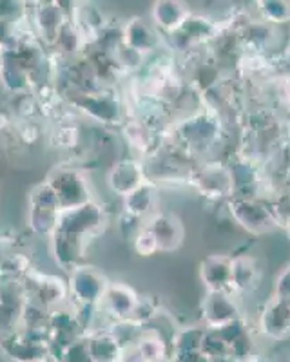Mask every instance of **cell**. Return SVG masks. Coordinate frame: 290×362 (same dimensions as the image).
I'll return each instance as SVG.
<instances>
[{
  "label": "cell",
  "mask_w": 290,
  "mask_h": 362,
  "mask_svg": "<svg viewBox=\"0 0 290 362\" xmlns=\"http://www.w3.org/2000/svg\"><path fill=\"white\" fill-rule=\"evenodd\" d=\"M28 223L33 234L51 238L57 232L62 206L58 203L57 194L53 192L47 181H42L31 189L28 198Z\"/></svg>",
  "instance_id": "cell-1"
},
{
  "label": "cell",
  "mask_w": 290,
  "mask_h": 362,
  "mask_svg": "<svg viewBox=\"0 0 290 362\" xmlns=\"http://www.w3.org/2000/svg\"><path fill=\"white\" fill-rule=\"evenodd\" d=\"M108 225V216L102 205L96 202H87L83 205L66 209L60 212L57 230L66 234L79 235L83 239H91L98 235Z\"/></svg>",
  "instance_id": "cell-2"
},
{
  "label": "cell",
  "mask_w": 290,
  "mask_h": 362,
  "mask_svg": "<svg viewBox=\"0 0 290 362\" xmlns=\"http://www.w3.org/2000/svg\"><path fill=\"white\" fill-rule=\"evenodd\" d=\"M47 183L57 194V199L62 210L83 205L91 202V189L82 170L75 167H57L47 176Z\"/></svg>",
  "instance_id": "cell-3"
},
{
  "label": "cell",
  "mask_w": 290,
  "mask_h": 362,
  "mask_svg": "<svg viewBox=\"0 0 290 362\" xmlns=\"http://www.w3.org/2000/svg\"><path fill=\"white\" fill-rule=\"evenodd\" d=\"M109 286L108 277L93 267L82 264L69 274V299L76 306H98Z\"/></svg>",
  "instance_id": "cell-4"
},
{
  "label": "cell",
  "mask_w": 290,
  "mask_h": 362,
  "mask_svg": "<svg viewBox=\"0 0 290 362\" xmlns=\"http://www.w3.org/2000/svg\"><path fill=\"white\" fill-rule=\"evenodd\" d=\"M24 283L28 300L37 303L50 312L58 306H64V303L69 299L67 283L57 276H46V274H38V272L31 270L25 276Z\"/></svg>",
  "instance_id": "cell-5"
},
{
  "label": "cell",
  "mask_w": 290,
  "mask_h": 362,
  "mask_svg": "<svg viewBox=\"0 0 290 362\" xmlns=\"http://www.w3.org/2000/svg\"><path fill=\"white\" fill-rule=\"evenodd\" d=\"M87 241L89 239L79 238V235L66 234V232L60 230L54 232L50 238L51 254H53L54 263L67 274L86 264Z\"/></svg>",
  "instance_id": "cell-6"
},
{
  "label": "cell",
  "mask_w": 290,
  "mask_h": 362,
  "mask_svg": "<svg viewBox=\"0 0 290 362\" xmlns=\"http://www.w3.org/2000/svg\"><path fill=\"white\" fill-rule=\"evenodd\" d=\"M138 303L140 297L131 286L124 283H109L98 308L111 315L115 321H124V319H133Z\"/></svg>",
  "instance_id": "cell-7"
},
{
  "label": "cell",
  "mask_w": 290,
  "mask_h": 362,
  "mask_svg": "<svg viewBox=\"0 0 290 362\" xmlns=\"http://www.w3.org/2000/svg\"><path fill=\"white\" fill-rule=\"evenodd\" d=\"M145 183V174L140 163L131 160H124L120 163H116L108 176L109 189L115 194H120L122 198H125L127 194L137 190L138 187Z\"/></svg>",
  "instance_id": "cell-8"
},
{
  "label": "cell",
  "mask_w": 290,
  "mask_h": 362,
  "mask_svg": "<svg viewBox=\"0 0 290 362\" xmlns=\"http://www.w3.org/2000/svg\"><path fill=\"white\" fill-rule=\"evenodd\" d=\"M147 228L153 232L154 239H156L158 243V248L162 252L174 250V248H178V245L182 243V223L178 221L176 216L154 214L153 218L149 219Z\"/></svg>",
  "instance_id": "cell-9"
},
{
  "label": "cell",
  "mask_w": 290,
  "mask_h": 362,
  "mask_svg": "<svg viewBox=\"0 0 290 362\" xmlns=\"http://www.w3.org/2000/svg\"><path fill=\"white\" fill-rule=\"evenodd\" d=\"M260 328L267 337H285L290 332V300L278 297V300L267 306L265 313L260 319Z\"/></svg>",
  "instance_id": "cell-10"
},
{
  "label": "cell",
  "mask_w": 290,
  "mask_h": 362,
  "mask_svg": "<svg viewBox=\"0 0 290 362\" xmlns=\"http://www.w3.org/2000/svg\"><path fill=\"white\" fill-rule=\"evenodd\" d=\"M76 107L98 122H109L115 118V112L118 115V105L115 100L109 98L102 90H86V93H79L75 98Z\"/></svg>",
  "instance_id": "cell-11"
},
{
  "label": "cell",
  "mask_w": 290,
  "mask_h": 362,
  "mask_svg": "<svg viewBox=\"0 0 290 362\" xmlns=\"http://www.w3.org/2000/svg\"><path fill=\"white\" fill-rule=\"evenodd\" d=\"M87 348H89L91 362H120L122 351H124L111 329L87 334Z\"/></svg>",
  "instance_id": "cell-12"
},
{
  "label": "cell",
  "mask_w": 290,
  "mask_h": 362,
  "mask_svg": "<svg viewBox=\"0 0 290 362\" xmlns=\"http://www.w3.org/2000/svg\"><path fill=\"white\" fill-rule=\"evenodd\" d=\"M205 317H207V325L211 328H220V326L236 321L238 313L234 305H232L224 293L212 292L211 299L205 305Z\"/></svg>",
  "instance_id": "cell-13"
},
{
  "label": "cell",
  "mask_w": 290,
  "mask_h": 362,
  "mask_svg": "<svg viewBox=\"0 0 290 362\" xmlns=\"http://www.w3.org/2000/svg\"><path fill=\"white\" fill-rule=\"evenodd\" d=\"M124 199H125V210H127V214L133 216V218H141V216L147 214L154 205L153 185L144 183V185L138 187L137 190L127 194Z\"/></svg>",
  "instance_id": "cell-14"
},
{
  "label": "cell",
  "mask_w": 290,
  "mask_h": 362,
  "mask_svg": "<svg viewBox=\"0 0 290 362\" xmlns=\"http://www.w3.org/2000/svg\"><path fill=\"white\" fill-rule=\"evenodd\" d=\"M144 362H162L167 355V348L158 335L145 332L140 341L134 344Z\"/></svg>",
  "instance_id": "cell-15"
},
{
  "label": "cell",
  "mask_w": 290,
  "mask_h": 362,
  "mask_svg": "<svg viewBox=\"0 0 290 362\" xmlns=\"http://www.w3.org/2000/svg\"><path fill=\"white\" fill-rule=\"evenodd\" d=\"M134 250H137L140 255H153L154 252L160 250L153 232H151L147 226L141 228V230L134 235Z\"/></svg>",
  "instance_id": "cell-16"
},
{
  "label": "cell",
  "mask_w": 290,
  "mask_h": 362,
  "mask_svg": "<svg viewBox=\"0 0 290 362\" xmlns=\"http://www.w3.org/2000/svg\"><path fill=\"white\" fill-rule=\"evenodd\" d=\"M4 66V53H2V47H0V69Z\"/></svg>",
  "instance_id": "cell-17"
},
{
  "label": "cell",
  "mask_w": 290,
  "mask_h": 362,
  "mask_svg": "<svg viewBox=\"0 0 290 362\" xmlns=\"http://www.w3.org/2000/svg\"><path fill=\"white\" fill-rule=\"evenodd\" d=\"M253 362H269V361H265V358H256V361H253Z\"/></svg>",
  "instance_id": "cell-18"
}]
</instances>
